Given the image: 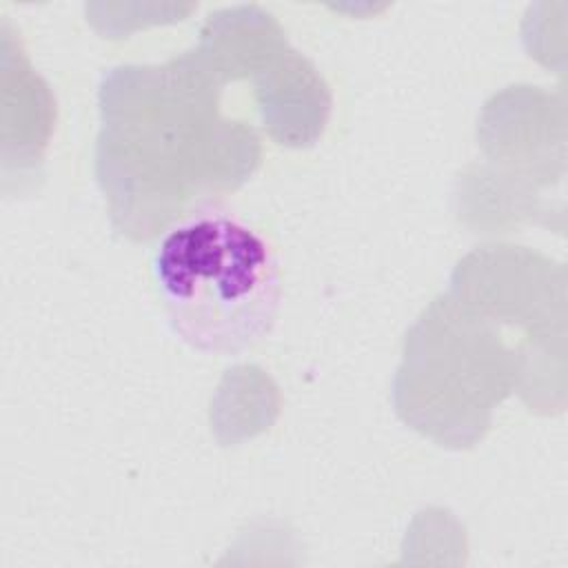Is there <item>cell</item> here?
<instances>
[{"label": "cell", "mask_w": 568, "mask_h": 568, "mask_svg": "<svg viewBox=\"0 0 568 568\" xmlns=\"http://www.w3.org/2000/svg\"><path fill=\"white\" fill-rule=\"evenodd\" d=\"M222 87L195 47L164 64H120L102 75L95 178L126 240L162 235L257 171L260 135L220 113Z\"/></svg>", "instance_id": "6da1fadb"}, {"label": "cell", "mask_w": 568, "mask_h": 568, "mask_svg": "<svg viewBox=\"0 0 568 568\" xmlns=\"http://www.w3.org/2000/svg\"><path fill=\"white\" fill-rule=\"evenodd\" d=\"M151 280L173 333L204 353H240L277 317L273 248L217 202L193 206L160 235Z\"/></svg>", "instance_id": "7a4b0ae2"}, {"label": "cell", "mask_w": 568, "mask_h": 568, "mask_svg": "<svg viewBox=\"0 0 568 568\" xmlns=\"http://www.w3.org/2000/svg\"><path fill=\"white\" fill-rule=\"evenodd\" d=\"M521 362L501 326L450 293L435 297L408 328L393 379L399 419L444 448H470L493 408L519 386Z\"/></svg>", "instance_id": "3957f363"}, {"label": "cell", "mask_w": 568, "mask_h": 568, "mask_svg": "<svg viewBox=\"0 0 568 568\" xmlns=\"http://www.w3.org/2000/svg\"><path fill=\"white\" fill-rule=\"evenodd\" d=\"M555 266L524 246L486 244L457 262L448 293L497 326L521 328L517 351L530 364L550 355V311L564 304V297L552 300Z\"/></svg>", "instance_id": "277c9868"}, {"label": "cell", "mask_w": 568, "mask_h": 568, "mask_svg": "<svg viewBox=\"0 0 568 568\" xmlns=\"http://www.w3.org/2000/svg\"><path fill=\"white\" fill-rule=\"evenodd\" d=\"M253 100L268 138L291 149L315 144L333 106L317 67L291 47L253 75Z\"/></svg>", "instance_id": "5b68a950"}, {"label": "cell", "mask_w": 568, "mask_h": 568, "mask_svg": "<svg viewBox=\"0 0 568 568\" xmlns=\"http://www.w3.org/2000/svg\"><path fill=\"white\" fill-rule=\"evenodd\" d=\"M550 102L530 87L495 95L479 118L477 138L486 155L517 180L541 178L550 169Z\"/></svg>", "instance_id": "8992f818"}, {"label": "cell", "mask_w": 568, "mask_h": 568, "mask_svg": "<svg viewBox=\"0 0 568 568\" xmlns=\"http://www.w3.org/2000/svg\"><path fill=\"white\" fill-rule=\"evenodd\" d=\"M55 124V100L49 84L31 69L20 40L2 27V160L4 171L16 160L18 171L42 162V151Z\"/></svg>", "instance_id": "52a82bcc"}, {"label": "cell", "mask_w": 568, "mask_h": 568, "mask_svg": "<svg viewBox=\"0 0 568 568\" xmlns=\"http://www.w3.org/2000/svg\"><path fill=\"white\" fill-rule=\"evenodd\" d=\"M286 49L282 24L257 4L209 13L195 44V51L224 84L257 75Z\"/></svg>", "instance_id": "ba28073f"}, {"label": "cell", "mask_w": 568, "mask_h": 568, "mask_svg": "<svg viewBox=\"0 0 568 568\" xmlns=\"http://www.w3.org/2000/svg\"><path fill=\"white\" fill-rule=\"evenodd\" d=\"M280 397L268 375L255 366L226 371L211 402V426L220 442L235 444L266 430L277 415Z\"/></svg>", "instance_id": "9c48e42d"}]
</instances>
